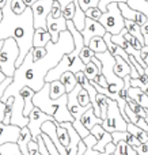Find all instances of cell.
Returning <instances> with one entry per match:
<instances>
[{
    "instance_id": "1",
    "label": "cell",
    "mask_w": 148,
    "mask_h": 155,
    "mask_svg": "<svg viewBox=\"0 0 148 155\" xmlns=\"http://www.w3.org/2000/svg\"><path fill=\"white\" fill-rule=\"evenodd\" d=\"M73 49H75V41H73L72 33L67 29L60 33V37L57 42L49 41L46 44L48 53L41 60L34 61L33 60V53L29 52L26 54V57H24L23 63L16 68L12 82L7 87L5 93L3 94L2 101L5 102L10 97L18 95L19 91L24 86L31 87L35 93L40 91L45 86V83H46L45 78L48 75L49 71L59 64L64 54L72 52Z\"/></svg>"
},
{
    "instance_id": "2",
    "label": "cell",
    "mask_w": 148,
    "mask_h": 155,
    "mask_svg": "<svg viewBox=\"0 0 148 155\" xmlns=\"http://www.w3.org/2000/svg\"><path fill=\"white\" fill-rule=\"evenodd\" d=\"M35 27L31 7H27L23 14H15L11 8V0H7V4L3 7V19L0 22V41L12 37L18 42L19 57L16 60V68L31 51Z\"/></svg>"
},
{
    "instance_id": "3",
    "label": "cell",
    "mask_w": 148,
    "mask_h": 155,
    "mask_svg": "<svg viewBox=\"0 0 148 155\" xmlns=\"http://www.w3.org/2000/svg\"><path fill=\"white\" fill-rule=\"evenodd\" d=\"M33 104H34V106L40 107L42 112H45L46 114L53 116L56 123L61 124L65 121L73 123V120H75L68 109V94H64L57 99L50 98V83L49 82H46L45 86L34 94Z\"/></svg>"
},
{
    "instance_id": "4",
    "label": "cell",
    "mask_w": 148,
    "mask_h": 155,
    "mask_svg": "<svg viewBox=\"0 0 148 155\" xmlns=\"http://www.w3.org/2000/svg\"><path fill=\"white\" fill-rule=\"evenodd\" d=\"M19 57V45L15 38L10 37L4 40L2 51H0V71L7 76L14 78L16 71V60Z\"/></svg>"
},
{
    "instance_id": "5",
    "label": "cell",
    "mask_w": 148,
    "mask_h": 155,
    "mask_svg": "<svg viewBox=\"0 0 148 155\" xmlns=\"http://www.w3.org/2000/svg\"><path fill=\"white\" fill-rule=\"evenodd\" d=\"M99 22L105 26L106 31L111 33V34L121 33L122 29H125V18L121 14L118 3H110L108 5V11L102 14Z\"/></svg>"
},
{
    "instance_id": "6",
    "label": "cell",
    "mask_w": 148,
    "mask_h": 155,
    "mask_svg": "<svg viewBox=\"0 0 148 155\" xmlns=\"http://www.w3.org/2000/svg\"><path fill=\"white\" fill-rule=\"evenodd\" d=\"M102 127L108 132H116V131H128V121L124 118L121 113V109L118 106V102L116 99L109 101V109L108 116L103 120Z\"/></svg>"
},
{
    "instance_id": "7",
    "label": "cell",
    "mask_w": 148,
    "mask_h": 155,
    "mask_svg": "<svg viewBox=\"0 0 148 155\" xmlns=\"http://www.w3.org/2000/svg\"><path fill=\"white\" fill-rule=\"evenodd\" d=\"M53 3H54V0H37V2L31 5L35 29H38V27L48 29L46 19H48V15L50 14Z\"/></svg>"
},
{
    "instance_id": "8",
    "label": "cell",
    "mask_w": 148,
    "mask_h": 155,
    "mask_svg": "<svg viewBox=\"0 0 148 155\" xmlns=\"http://www.w3.org/2000/svg\"><path fill=\"white\" fill-rule=\"evenodd\" d=\"M29 118H30V121H29V125L27 127H29V129L31 131L33 140H38V136L42 134L41 127H42V124L45 123V121H56L53 116L46 114L45 112H42V110L37 106H34V109L30 112Z\"/></svg>"
},
{
    "instance_id": "9",
    "label": "cell",
    "mask_w": 148,
    "mask_h": 155,
    "mask_svg": "<svg viewBox=\"0 0 148 155\" xmlns=\"http://www.w3.org/2000/svg\"><path fill=\"white\" fill-rule=\"evenodd\" d=\"M82 34L84 38V44L88 45L91 38L94 37H103L106 34V29L99 21H95L91 18H86V25H84L83 30H82Z\"/></svg>"
},
{
    "instance_id": "10",
    "label": "cell",
    "mask_w": 148,
    "mask_h": 155,
    "mask_svg": "<svg viewBox=\"0 0 148 155\" xmlns=\"http://www.w3.org/2000/svg\"><path fill=\"white\" fill-rule=\"evenodd\" d=\"M82 84L80 83H78L76 84V87L73 88L71 93H68V109H69L71 114L73 116V118H75L76 121H79L82 118V116L86 113V110H88L90 107L87 106H82L80 104H79V99H78V94L79 91L82 90ZM92 107V106H91Z\"/></svg>"
},
{
    "instance_id": "11",
    "label": "cell",
    "mask_w": 148,
    "mask_h": 155,
    "mask_svg": "<svg viewBox=\"0 0 148 155\" xmlns=\"http://www.w3.org/2000/svg\"><path fill=\"white\" fill-rule=\"evenodd\" d=\"M24 110V101L22 98L21 94L15 95V101H14V106H12V116H11V124L12 125H18L21 128L29 125V116H24L23 113Z\"/></svg>"
},
{
    "instance_id": "12",
    "label": "cell",
    "mask_w": 148,
    "mask_h": 155,
    "mask_svg": "<svg viewBox=\"0 0 148 155\" xmlns=\"http://www.w3.org/2000/svg\"><path fill=\"white\" fill-rule=\"evenodd\" d=\"M21 135V127L0 123V147L4 143H16Z\"/></svg>"
},
{
    "instance_id": "13",
    "label": "cell",
    "mask_w": 148,
    "mask_h": 155,
    "mask_svg": "<svg viewBox=\"0 0 148 155\" xmlns=\"http://www.w3.org/2000/svg\"><path fill=\"white\" fill-rule=\"evenodd\" d=\"M46 23H48V30L52 35V41L53 42H57L60 37V33L68 29L67 19L64 18V15L60 16V18H52L50 15H48Z\"/></svg>"
},
{
    "instance_id": "14",
    "label": "cell",
    "mask_w": 148,
    "mask_h": 155,
    "mask_svg": "<svg viewBox=\"0 0 148 155\" xmlns=\"http://www.w3.org/2000/svg\"><path fill=\"white\" fill-rule=\"evenodd\" d=\"M118 7L121 10V14L125 19H132L136 23H139L140 26H144L147 23V15L141 11H137L135 8H132L127 2H120Z\"/></svg>"
},
{
    "instance_id": "15",
    "label": "cell",
    "mask_w": 148,
    "mask_h": 155,
    "mask_svg": "<svg viewBox=\"0 0 148 155\" xmlns=\"http://www.w3.org/2000/svg\"><path fill=\"white\" fill-rule=\"evenodd\" d=\"M90 132H91V134L94 135V136L97 137V140H98L97 144L94 146V148L95 150H98V151H103L109 143L113 142V136H111V134L103 128L102 124H97V125H95Z\"/></svg>"
},
{
    "instance_id": "16",
    "label": "cell",
    "mask_w": 148,
    "mask_h": 155,
    "mask_svg": "<svg viewBox=\"0 0 148 155\" xmlns=\"http://www.w3.org/2000/svg\"><path fill=\"white\" fill-rule=\"evenodd\" d=\"M127 3L132 8L141 11L147 15V23L141 26V31H143L144 38H146V45H148V0H127Z\"/></svg>"
},
{
    "instance_id": "17",
    "label": "cell",
    "mask_w": 148,
    "mask_h": 155,
    "mask_svg": "<svg viewBox=\"0 0 148 155\" xmlns=\"http://www.w3.org/2000/svg\"><path fill=\"white\" fill-rule=\"evenodd\" d=\"M114 57H116V64H114V72H116V75L122 78V79L127 75H130L132 67H130L129 63H128L124 57L120 56V54H116Z\"/></svg>"
},
{
    "instance_id": "18",
    "label": "cell",
    "mask_w": 148,
    "mask_h": 155,
    "mask_svg": "<svg viewBox=\"0 0 148 155\" xmlns=\"http://www.w3.org/2000/svg\"><path fill=\"white\" fill-rule=\"evenodd\" d=\"M19 94L22 95V98H23V101H24V110H23V113H24V116H29L30 112L34 109L33 97H34L35 91L33 90L31 87H29V86H24V87L19 91Z\"/></svg>"
},
{
    "instance_id": "19",
    "label": "cell",
    "mask_w": 148,
    "mask_h": 155,
    "mask_svg": "<svg viewBox=\"0 0 148 155\" xmlns=\"http://www.w3.org/2000/svg\"><path fill=\"white\" fill-rule=\"evenodd\" d=\"M33 140V135L31 131L29 129V127H23L21 128V135H19V139H18V146L21 148V151L24 155H29V143Z\"/></svg>"
},
{
    "instance_id": "20",
    "label": "cell",
    "mask_w": 148,
    "mask_h": 155,
    "mask_svg": "<svg viewBox=\"0 0 148 155\" xmlns=\"http://www.w3.org/2000/svg\"><path fill=\"white\" fill-rule=\"evenodd\" d=\"M80 120H82V123H83V125L86 127L87 129H90V131H91L97 124H102L103 123V118L98 117V116L95 114L94 107H90L88 110H86V113L82 116Z\"/></svg>"
},
{
    "instance_id": "21",
    "label": "cell",
    "mask_w": 148,
    "mask_h": 155,
    "mask_svg": "<svg viewBox=\"0 0 148 155\" xmlns=\"http://www.w3.org/2000/svg\"><path fill=\"white\" fill-rule=\"evenodd\" d=\"M49 41H52V35L48 29H42V27L35 29L34 38H33V46H42V48H45Z\"/></svg>"
},
{
    "instance_id": "22",
    "label": "cell",
    "mask_w": 148,
    "mask_h": 155,
    "mask_svg": "<svg viewBox=\"0 0 148 155\" xmlns=\"http://www.w3.org/2000/svg\"><path fill=\"white\" fill-rule=\"evenodd\" d=\"M125 29L128 30V33L136 37L139 41H140L143 45H146V38H144V34L141 31V26L139 23H136L132 19H125Z\"/></svg>"
},
{
    "instance_id": "23",
    "label": "cell",
    "mask_w": 148,
    "mask_h": 155,
    "mask_svg": "<svg viewBox=\"0 0 148 155\" xmlns=\"http://www.w3.org/2000/svg\"><path fill=\"white\" fill-rule=\"evenodd\" d=\"M60 80L61 83L65 86V90H67V94L71 93L73 88L78 84V79H76V74H73L72 71H67L64 72L61 76H60Z\"/></svg>"
},
{
    "instance_id": "24",
    "label": "cell",
    "mask_w": 148,
    "mask_h": 155,
    "mask_svg": "<svg viewBox=\"0 0 148 155\" xmlns=\"http://www.w3.org/2000/svg\"><path fill=\"white\" fill-rule=\"evenodd\" d=\"M84 75L88 78L90 80H95L97 82L98 80V76L102 75V67H99V65H97L94 61H90L86 64V67H84Z\"/></svg>"
},
{
    "instance_id": "25",
    "label": "cell",
    "mask_w": 148,
    "mask_h": 155,
    "mask_svg": "<svg viewBox=\"0 0 148 155\" xmlns=\"http://www.w3.org/2000/svg\"><path fill=\"white\" fill-rule=\"evenodd\" d=\"M128 132H130L133 136H136L141 143L148 142V131H146V129H143V128H140V127L136 125V124L128 123Z\"/></svg>"
},
{
    "instance_id": "26",
    "label": "cell",
    "mask_w": 148,
    "mask_h": 155,
    "mask_svg": "<svg viewBox=\"0 0 148 155\" xmlns=\"http://www.w3.org/2000/svg\"><path fill=\"white\" fill-rule=\"evenodd\" d=\"M50 83V98L57 99L60 97H63L64 94H67V90H65V86L61 83V80H53Z\"/></svg>"
},
{
    "instance_id": "27",
    "label": "cell",
    "mask_w": 148,
    "mask_h": 155,
    "mask_svg": "<svg viewBox=\"0 0 148 155\" xmlns=\"http://www.w3.org/2000/svg\"><path fill=\"white\" fill-rule=\"evenodd\" d=\"M88 46L95 52V53H102V52L108 51V44H106L103 37H94L91 38Z\"/></svg>"
},
{
    "instance_id": "28",
    "label": "cell",
    "mask_w": 148,
    "mask_h": 155,
    "mask_svg": "<svg viewBox=\"0 0 148 155\" xmlns=\"http://www.w3.org/2000/svg\"><path fill=\"white\" fill-rule=\"evenodd\" d=\"M86 18H87L86 12L82 10V7L80 5H76V11H75V15H73V18H72V22L76 26V29L80 30V31L83 30L84 25H86Z\"/></svg>"
},
{
    "instance_id": "29",
    "label": "cell",
    "mask_w": 148,
    "mask_h": 155,
    "mask_svg": "<svg viewBox=\"0 0 148 155\" xmlns=\"http://www.w3.org/2000/svg\"><path fill=\"white\" fill-rule=\"evenodd\" d=\"M109 101H110V98H109V97H106L105 94H102V93H98V95H97V104H98V106H99V110H101V118H103V120H105L106 116H108Z\"/></svg>"
},
{
    "instance_id": "30",
    "label": "cell",
    "mask_w": 148,
    "mask_h": 155,
    "mask_svg": "<svg viewBox=\"0 0 148 155\" xmlns=\"http://www.w3.org/2000/svg\"><path fill=\"white\" fill-rule=\"evenodd\" d=\"M0 155H24L19 148L18 143H4L0 147Z\"/></svg>"
},
{
    "instance_id": "31",
    "label": "cell",
    "mask_w": 148,
    "mask_h": 155,
    "mask_svg": "<svg viewBox=\"0 0 148 155\" xmlns=\"http://www.w3.org/2000/svg\"><path fill=\"white\" fill-rule=\"evenodd\" d=\"M127 104L129 105V107L133 110V112L136 113V114H139V117H143V118H146L147 116H148V110H147L144 106H141V105L139 104L137 101H135V99H133V98H130V97H128V99H127Z\"/></svg>"
},
{
    "instance_id": "32",
    "label": "cell",
    "mask_w": 148,
    "mask_h": 155,
    "mask_svg": "<svg viewBox=\"0 0 148 155\" xmlns=\"http://www.w3.org/2000/svg\"><path fill=\"white\" fill-rule=\"evenodd\" d=\"M56 128H57V137H59V140L61 142V144L64 147L68 148V146H69V134H68V129L65 127H63L60 123H56Z\"/></svg>"
},
{
    "instance_id": "33",
    "label": "cell",
    "mask_w": 148,
    "mask_h": 155,
    "mask_svg": "<svg viewBox=\"0 0 148 155\" xmlns=\"http://www.w3.org/2000/svg\"><path fill=\"white\" fill-rule=\"evenodd\" d=\"M95 56V52L92 51L91 48H90L88 45H84L83 49L80 51V59L83 60L84 64H87V63L91 61V59Z\"/></svg>"
},
{
    "instance_id": "34",
    "label": "cell",
    "mask_w": 148,
    "mask_h": 155,
    "mask_svg": "<svg viewBox=\"0 0 148 155\" xmlns=\"http://www.w3.org/2000/svg\"><path fill=\"white\" fill-rule=\"evenodd\" d=\"M75 11H76V4L75 2H71L63 8V15L67 21H72L73 15H75Z\"/></svg>"
},
{
    "instance_id": "35",
    "label": "cell",
    "mask_w": 148,
    "mask_h": 155,
    "mask_svg": "<svg viewBox=\"0 0 148 155\" xmlns=\"http://www.w3.org/2000/svg\"><path fill=\"white\" fill-rule=\"evenodd\" d=\"M86 12V16L87 18H91V19H95V21H99L101 16H102V11H101L99 7H90L88 10L84 11Z\"/></svg>"
},
{
    "instance_id": "36",
    "label": "cell",
    "mask_w": 148,
    "mask_h": 155,
    "mask_svg": "<svg viewBox=\"0 0 148 155\" xmlns=\"http://www.w3.org/2000/svg\"><path fill=\"white\" fill-rule=\"evenodd\" d=\"M128 150H129V144L125 140H121L116 144L114 155H128Z\"/></svg>"
},
{
    "instance_id": "37",
    "label": "cell",
    "mask_w": 148,
    "mask_h": 155,
    "mask_svg": "<svg viewBox=\"0 0 148 155\" xmlns=\"http://www.w3.org/2000/svg\"><path fill=\"white\" fill-rule=\"evenodd\" d=\"M49 15H50L52 18H60V16H63V8H61V4H60L59 0H54L53 7H52Z\"/></svg>"
},
{
    "instance_id": "38",
    "label": "cell",
    "mask_w": 148,
    "mask_h": 155,
    "mask_svg": "<svg viewBox=\"0 0 148 155\" xmlns=\"http://www.w3.org/2000/svg\"><path fill=\"white\" fill-rule=\"evenodd\" d=\"M101 0H79V5L82 7V10L86 11L90 7H98Z\"/></svg>"
},
{
    "instance_id": "39",
    "label": "cell",
    "mask_w": 148,
    "mask_h": 155,
    "mask_svg": "<svg viewBox=\"0 0 148 155\" xmlns=\"http://www.w3.org/2000/svg\"><path fill=\"white\" fill-rule=\"evenodd\" d=\"M129 132L128 131H116V132H111V136H113V143L117 144L118 142L121 140H127V136Z\"/></svg>"
},
{
    "instance_id": "40",
    "label": "cell",
    "mask_w": 148,
    "mask_h": 155,
    "mask_svg": "<svg viewBox=\"0 0 148 155\" xmlns=\"http://www.w3.org/2000/svg\"><path fill=\"white\" fill-rule=\"evenodd\" d=\"M125 113H127V116H128V118H129V123H133V124H136L139 121V114H136L135 112H133L132 109L129 107V105L127 104V106H125Z\"/></svg>"
},
{
    "instance_id": "41",
    "label": "cell",
    "mask_w": 148,
    "mask_h": 155,
    "mask_svg": "<svg viewBox=\"0 0 148 155\" xmlns=\"http://www.w3.org/2000/svg\"><path fill=\"white\" fill-rule=\"evenodd\" d=\"M29 155H41L38 140H31L29 143Z\"/></svg>"
},
{
    "instance_id": "42",
    "label": "cell",
    "mask_w": 148,
    "mask_h": 155,
    "mask_svg": "<svg viewBox=\"0 0 148 155\" xmlns=\"http://www.w3.org/2000/svg\"><path fill=\"white\" fill-rule=\"evenodd\" d=\"M125 142H127L129 146H132V147H137V146H140V144H141V142H140V140H139L136 136H133V135L130 134V132H129V134H128L127 140H125Z\"/></svg>"
},
{
    "instance_id": "43",
    "label": "cell",
    "mask_w": 148,
    "mask_h": 155,
    "mask_svg": "<svg viewBox=\"0 0 148 155\" xmlns=\"http://www.w3.org/2000/svg\"><path fill=\"white\" fill-rule=\"evenodd\" d=\"M114 2L120 3V2H127V0H101L98 7L101 8V11H102V12H106V11H108V5L110 4V3H114Z\"/></svg>"
},
{
    "instance_id": "44",
    "label": "cell",
    "mask_w": 148,
    "mask_h": 155,
    "mask_svg": "<svg viewBox=\"0 0 148 155\" xmlns=\"http://www.w3.org/2000/svg\"><path fill=\"white\" fill-rule=\"evenodd\" d=\"M135 148L139 155H148V142L141 143L140 146H137V147H135Z\"/></svg>"
},
{
    "instance_id": "45",
    "label": "cell",
    "mask_w": 148,
    "mask_h": 155,
    "mask_svg": "<svg viewBox=\"0 0 148 155\" xmlns=\"http://www.w3.org/2000/svg\"><path fill=\"white\" fill-rule=\"evenodd\" d=\"M141 59L144 60V63L148 65V45H144L141 48Z\"/></svg>"
},
{
    "instance_id": "46",
    "label": "cell",
    "mask_w": 148,
    "mask_h": 155,
    "mask_svg": "<svg viewBox=\"0 0 148 155\" xmlns=\"http://www.w3.org/2000/svg\"><path fill=\"white\" fill-rule=\"evenodd\" d=\"M136 125H139L140 128H143V129H146V131H148V123L146 121V118L140 117V118H139V121L136 123Z\"/></svg>"
},
{
    "instance_id": "47",
    "label": "cell",
    "mask_w": 148,
    "mask_h": 155,
    "mask_svg": "<svg viewBox=\"0 0 148 155\" xmlns=\"http://www.w3.org/2000/svg\"><path fill=\"white\" fill-rule=\"evenodd\" d=\"M4 113H5V102H3L0 99V123H3V120H4Z\"/></svg>"
},
{
    "instance_id": "48",
    "label": "cell",
    "mask_w": 148,
    "mask_h": 155,
    "mask_svg": "<svg viewBox=\"0 0 148 155\" xmlns=\"http://www.w3.org/2000/svg\"><path fill=\"white\" fill-rule=\"evenodd\" d=\"M97 83H99L101 86H102V87H108L109 86V83H108V80H106V78H105V75H99L98 76V80H97Z\"/></svg>"
},
{
    "instance_id": "49",
    "label": "cell",
    "mask_w": 148,
    "mask_h": 155,
    "mask_svg": "<svg viewBox=\"0 0 148 155\" xmlns=\"http://www.w3.org/2000/svg\"><path fill=\"white\" fill-rule=\"evenodd\" d=\"M23 2H24V4H26L27 7H31V5L34 4V3L37 2V0H23Z\"/></svg>"
},
{
    "instance_id": "50",
    "label": "cell",
    "mask_w": 148,
    "mask_h": 155,
    "mask_svg": "<svg viewBox=\"0 0 148 155\" xmlns=\"http://www.w3.org/2000/svg\"><path fill=\"white\" fill-rule=\"evenodd\" d=\"M5 78H7V75H5L4 72H3V71H0V84H2L3 82H4V79Z\"/></svg>"
},
{
    "instance_id": "51",
    "label": "cell",
    "mask_w": 148,
    "mask_h": 155,
    "mask_svg": "<svg viewBox=\"0 0 148 155\" xmlns=\"http://www.w3.org/2000/svg\"><path fill=\"white\" fill-rule=\"evenodd\" d=\"M5 4H7V0H0V8H2V10Z\"/></svg>"
},
{
    "instance_id": "52",
    "label": "cell",
    "mask_w": 148,
    "mask_h": 155,
    "mask_svg": "<svg viewBox=\"0 0 148 155\" xmlns=\"http://www.w3.org/2000/svg\"><path fill=\"white\" fill-rule=\"evenodd\" d=\"M2 19H3V10L0 8V22H2Z\"/></svg>"
},
{
    "instance_id": "53",
    "label": "cell",
    "mask_w": 148,
    "mask_h": 155,
    "mask_svg": "<svg viewBox=\"0 0 148 155\" xmlns=\"http://www.w3.org/2000/svg\"><path fill=\"white\" fill-rule=\"evenodd\" d=\"M3 45H4V40H3V41H0V51H2V48H3Z\"/></svg>"
},
{
    "instance_id": "54",
    "label": "cell",
    "mask_w": 148,
    "mask_h": 155,
    "mask_svg": "<svg viewBox=\"0 0 148 155\" xmlns=\"http://www.w3.org/2000/svg\"><path fill=\"white\" fill-rule=\"evenodd\" d=\"M75 4H76V5H79V0H75Z\"/></svg>"
}]
</instances>
